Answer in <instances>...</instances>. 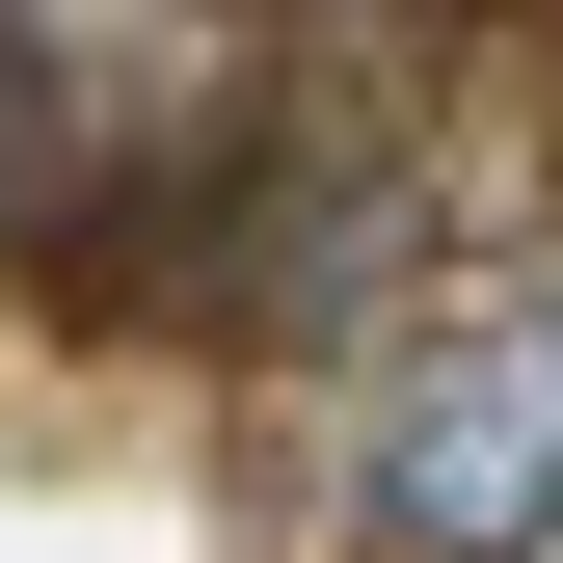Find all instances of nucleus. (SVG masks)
Instances as JSON below:
<instances>
[{
  "label": "nucleus",
  "mask_w": 563,
  "mask_h": 563,
  "mask_svg": "<svg viewBox=\"0 0 563 563\" xmlns=\"http://www.w3.org/2000/svg\"><path fill=\"white\" fill-rule=\"evenodd\" d=\"M349 563H563V296L430 322L349 402Z\"/></svg>",
  "instance_id": "obj_1"
},
{
  "label": "nucleus",
  "mask_w": 563,
  "mask_h": 563,
  "mask_svg": "<svg viewBox=\"0 0 563 563\" xmlns=\"http://www.w3.org/2000/svg\"><path fill=\"white\" fill-rule=\"evenodd\" d=\"M0 268H27V54H0Z\"/></svg>",
  "instance_id": "obj_2"
}]
</instances>
